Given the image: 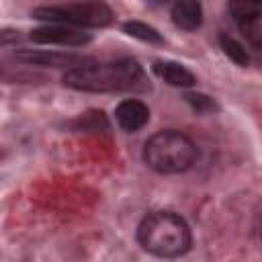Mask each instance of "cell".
<instances>
[{"mask_svg": "<svg viewBox=\"0 0 262 262\" xmlns=\"http://www.w3.org/2000/svg\"><path fill=\"white\" fill-rule=\"evenodd\" d=\"M61 82L80 92H133L147 90V80L135 59H115L106 63H82L70 68Z\"/></svg>", "mask_w": 262, "mask_h": 262, "instance_id": "obj_1", "label": "cell"}, {"mask_svg": "<svg viewBox=\"0 0 262 262\" xmlns=\"http://www.w3.org/2000/svg\"><path fill=\"white\" fill-rule=\"evenodd\" d=\"M139 246L158 258L184 256L192 246L188 223L172 211H154L137 225Z\"/></svg>", "mask_w": 262, "mask_h": 262, "instance_id": "obj_2", "label": "cell"}, {"mask_svg": "<svg viewBox=\"0 0 262 262\" xmlns=\"http://www.w3.org/2000/svg\"><path fill=\"white\" fill-rule=\"evenodd\" d=\"M196 160V145L176 129L154 133L143 145V162L158 174H180Z\"/></svg>", "mask_w": 262, "mask_h": 262, "instance_id": "obj_3", "label": "cell"}, {"mask_svg": "<svg viewBox=\"0 0 262 262\" xmlns=\"http://www.w3.org/2000/svg\"><path fill=\"white\" fill-rule=\"evenodd\" d=\"M33 18L72 27H106L113 20V10L102 0L72 2L59 6H39L31 12Z\"/></svg>", "mask_w": 262, "mask_h": 262, "instance_id": "obj_4", "label": "cell"}, {"mask_svg": "<svg viewBox=\"0 0 262 262\" xmlns=\"http://www.w3.org/2000/svg\"><path fill=\"white\" fill-rule=\"evenodd\" d=\"M29 39L33 43L39 45H63V47H82L86 43H90V35L84 33L78 27L72 25H57V23H49L45 27L33 29Z\"/></svg>", "mask_w": 262, "mask_h": 262, "instance_id": "obj_5", "label": "cell"}, {"mask_svg": "<svg viewBox=\"0 0 262 262\" xmlns=\"http://www.w3.org/2000/svg\"><path fill=\"white\" fill-rule=\"evenodd\" d=\"M14 57L29 66H41V68H76L86 63V57L74 55V53H59V51H45V49H18Z\"/></svg>", "mask_w": 262, "mask_h": 262, "instance_id": "obj_6", "label": "cell"}, {"mask_svg": "<svg viewBox=\"0 0 262 262\" xmlns=\"http://www.w3.org/2000/svg\"><path fill=\"white\" fill-rule=\"evenodd\" d=\"M115 119L125 131H139L149 121V108L137 98H125L115 108Z\"/></svg>", "mask_w": 262, "mask_h": 262, "instance_id": "obj_7", "label": "cell"}, {"mask_svg": "<svg viewBox=\"0 0 262 262\" xmlns=\"http://www.w3.org/2000/svg\"><path fill=\"white\" fill-rule=\"evenodd\" d=\"M172 23L182 31H194L203 23V4L201 0H176L170 10Z\"/></svg>", "mask_w": 262, "mask_h": 262, "instance_id": "obj_8", "label": "cell"}, {"mask_svg": "<svg viewBox=\"0 0 262 262\" xmlns=\"http://www.w3.org/2000/svg\"><path fill=\"white\" fill-rule=\"evenodd\" d=\"M154 72L158 78H162L166 84L170 86H178V88H186L192 86L196 82L194 74L190 70H186L182 63L178 61H168V59H158L154 61Z\"/></svg>", "mask_w": 262, "mask_h": 262, "instance_id": "obj_9", "label": "cell"}, {"mask_svg": "<svg viewBox=\"0 0 262 262\" xmlns=\"http://www.w3.org/2000/svg\"><path fill=\"white\" fill-rule=\"evenodd\" d=\"M229 14L239 23H256L262 16V0H227Z\"/></svg>", "mask_w": 262, "mask_h": 262, "instance_id": "obj_10", "label": "cell"}, {"mask_svg": "<svg viewBox=\"0 0 262 262\" xmlns=\"http://www.w3.org/2000/svg\"><path fill=\"white\" fill-rule=\"evenodd\" d=\"M123 31L129 37H135V39L145 41V43H154V45H162L164 43L162 35L154 27H149V25H145L141 20H127V23H123Z\"/></svg>", "mask_w": 262, "mask_h": 262, "instance_id": "obj_11", "label": "cell"}, {"mask_svg": "<svg viewBox=\"0 0 262 262\" xmlns=\"http://www.w3.org/2000/svg\"><path fill=\"white\" fill-rule=\"evenodd\" d=\"M219 45H221L223 53H225L231 61H235L237 66H248V63H250V53H248V49H246L237 39H233V37H229V35H221V37H219Z\"/></svg>", "mask_w": 262, "mask_h": 262, "instance_id": "obj_12", "label": "cell"}, {"mask_svg": "<svg viewBox=\"0 0 262 262\" xmlns=\"http://www.w3.org/2000/svg\"><path fill=\"white\" fill-rule=\"evenodd\" d=\"M242 27V33L254 53V57L258 61H262V31L256 27V23H246V25H239Z\"/></svg>", "mask_w": 262, "mask_h": 262, "instance_id": "obj_13", "label": "cell"}, {"mask_svg": "<svg viewBox=\"0 0 262 262\" xmlns=\"http://www.w3.org/2000/svg\"><path fill=\"white\" fill-rule=\"evenodd\" d=\"M184 100L192 106V111H196V113H215V111H219V106H217V102L211 98V96H207V94H199V92H188V94H184Z\"/></svg>", "mask_w": 262, "mask_h": 262, "instance_id": "obj_14", "label": "cell"}]
</instances>
